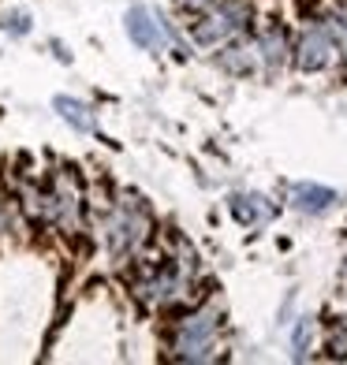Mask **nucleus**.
I'll return each instance as SVG.
<instances>
[{
    "instance_id": "f257e3e1",
    "label": "nucleus",
    "mask_w": 347,
    "mask_h": 365,
    "mask_svg": "<svg viewBox=\"0 0 347 365\" xmlns=\"http://www.w3.org/2000/svg\"><path fill=\"white\" fill-rule=\"evenodd\" d=\"M217 331H221V313L213 306L209 309L202 306V309L187 313V317L176 324V336H172L176 361H206V358H213Z\"/></svg>"
},
{
    "instance_id": "f03ea898",
    "label": "nucleus",
    "mask_w": 347,
    "mask_h": 365,
    "mask_svg": "<svg viewBox=\"0 0 347 365\" xmlns=\"http://www.w3.org/2000/svg\"><path fill=\"white\" fill-rule=\"evenodd\" d=\"M150 239V212H146L135 197H127L112 209L109 217V254L112 257H127Z\"/></svg>"
},
{
    "instance_id": "7ed1b4c3",
    "label": "nucleus",
    "mask_w": 347,
    "mask_h": 365,
    "mask_svg": "<svg viewBox=\"0 0 347 365\" xmlns=\"http://www.w3.org/2000/svg\"><path fill=\"white\" fill-rule=\"evenodd\" d=\"M246 19H251V4H246V0H221L217 8H209L202 19L194 23V41L213 48L228 38H239L246 30Z\"/></svg>"
},
{
    "instance_id": "20e7f679",
    "label": "nucleus",
    "mask_w": 347,
    "mask_h": 365,
    "mask_svg": "<svg viewBox=\"0 0 347 365\" xmlns=\"http://www.w3.org/2000/svg\"><path fill=\"white\" fill-rule=\"evenodd\" d=\"M127 34H131V41H135L139 48H146V53H157V48H164L172 41L169 23H161V15L150 11V8H142V4L127 11Z\"/></svg>"
},
{
    "instance_id": "39448f33",
    "label": "nucleus",
    "mask_w": 347,
    "mask_h": 365,
    "mask_svg": "<svg viewBox=\"0 0 347 365\" xmlns=\"http://www.w3.org/2000/svg\"><path fill=\"white\" fill-rule=\"evenodd\" d=\"M333 53H336V41L328 34V26H310L299 38V45H295V63L303 71H321L333 63Z\"/></svg>"
},
{
    "instance_id": "423d86ee",
    "label": "nucleus",
    "mask_w": 347,
    "mask_h": 365,
    "mask_svg": "<svg viewBox=\"0 0 347 365\" xmlns=\"http://www.w3.org/2000/svg\"><path fill=\"white\" fill-rule=\"evenodd\" d=\"M231 217L246 227H254V224H266L273 217V205L261 194H236L231 197Z\"/></svg>"
},
{
    "instance_id": "0eeeda50",
    "label": "nucleus",
    "mask_w": 347,
    "mask_h": 365,
    "mask_svg": "<svg viewBox=\"0 0 347 365\" xmlns=\"http://www.w3.org/2000/svg\"><path fill=\"white\" fill-rule=\"evenodd\" d=\"M53 108H56V115H60L64 123H71L75 130H82V135H97V120H94V108L90 105L75 101V97H56Z\"/></svg>"
},
{
    "instance_id": "6e6552de",
    "label": "nucleus",
    "mask_w": 347,
    "mask_h": 365,
    "mask_svg": "<svg viewBox=\"0 0 347 365\" xmlns=\"http://www.w3.org/2000/svg\"><path fill=\"white\" fill-rule=\"evenodd\" d=\"M336 202V194L328 190V187H318V182H299V187L291 190V205L299 209V212H325L328 205Z\"/></svg>"
},
{
    "instance_id": "1a4fd4ad",
    "label": "nucleus",
    "mask_w": 347,
    "mask_h": 365,
    "mask_svg": "<svg viewBox=\"0 0 347 365\" xmlns=\"http://www.w3.org/2000/svg\"><path fill=\"white\" fill-rule=\"evenodd\" d=\"M288 53V41H284V30L280 26H266L258 38V56L269 63V68H280V60Z\"/></svg>"
},
{
    "instance_id": "9d476101",
    "label": "nucleus",
    "mask_w": 347,
    "mask_h": 365,
    "mask_svg": "<svg viewBox=\"0 0 347 365\" xmlns=\"http://www.w3.org/2000/svg\"><path fill=\"white\" fill-rule=\"evenodd\" d=\"M254 53L258 48H246V45H231L228 53H224V68L228 71H239V75H246L254 68Z\"/></svg>"
},
{
    "instance_id": "9b49d317",
    "label": "nucleus",
    "mask_w": 347,
    "mask_h": 365,
    "mask_svg": "<svg viewBox=\"0 0 347 365\" xmlns=\"http://www.w3.org/2000/svg\"><path fill=\"white\" fill-rule=\"evenodd\" d=\"M310 336H313V324L303 317L295 324V336H291V346H295V358H306V346H310Z\"/></svg>"
},
{
    "instance_id": "f8f14e48",
    "label": "nucleus",
    "mask_w": 347,
    "mask_h": 365,
    "mask_svg": "<svg viewBox=\"0 0 347 365\" xmlns=\"http://www.w3.org/2000/svg\"><path fill=\"white\" fill-rule=\"evenodd\" d=\"M328 351H333V358H347V324H333V331H328Z\"/></svg>"
},
{
    "instance_id": "ddd939ff",
    "label": "nucleus",
    "mask_w": 347,
    "mask_h": 365,
    "mask_svg": "<svg viewBox=\"0 0 347 365\" xmlns=\"http://www.w3.org/2000/svg\"><path fill=\"white\" fill-rule=\"evenodd\" d=\"M221 0H176L179 11H191V15H206L209 8H217Z\"/></svg>"
},
{
    "instance_id": "4468645a",
    "label": "nucleus",
    "mask_w": 347,
    "mask_h": 365,
    "mask_svg": "<svg viewBox=\"0 0 347 365\" xmlns=\"http://www.w3.org/2000/svg\"><path fill=\"white\" fill-rule=\"evenodd\" d=\"M4 30H8V34H15V38L26 34V30H30V15H23V11L8 15V19H4Z\"/></svg>"
}]
</instances>
